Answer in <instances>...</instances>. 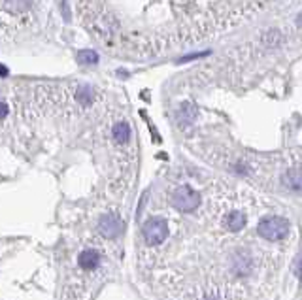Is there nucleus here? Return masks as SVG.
<instances>
[{
  "instance_id": "obj_1",
  "label": "nucleus",
  "mask_w": 302,
  "mask_h": 300,
  "mask_svg": "<svg viewBox=\"0 0 302 300\" xmlns=\"http://www.w3.org/2000/svg\"><path fill=\"white\" fill-rule=\"evenodd\" d=\"M289 221L287 219H283V217H265V219H261L259 221V234L265 238V240H270V242H276V240H281V238H285L287 236V232H289Z\"/></svg>"
},
{
  "instance_id": "obj_2",
  "label": "nucleus",
  "mask_w": 302,
  "mask_h": 300,
  "mask_svg": "<svg viewBox=\"0 0 302 300\" xmlns=\"http://www.w3.org/2000/svg\"><path fill=\"white\" fill-rule=\"evenodd\" d=\"M168 236V223L163 217H153L144 225V238L149 245H159Z\"/></svg>"
},
{
  "instance_id": "obj_3",
  "label": "nucleus",
  "mask_w": 302,
  "mask_h": 300,
  "mask_svg": "<svg viewBox=\"0 0 302 300\" xmlns=\"http://www.w3.org/2000/svg\"><path fill=\"white\" fill-rule=\"evenodd\" d=\"M172 202H174V206H176L180 212H193V210H196L198 202H200V196H198V192H194L189 185H183L181 189L176 191Z\"/></svg>"
},
{
  "instance_id": "obj_4",
  "label": "nucleus",
  "mask_w": 302,
  "mask_h": 300,
  "mask_svg": "<svg viewBox=\"0 0 302 300\" xmlns=\"http://www.w3.org/2000/svg\"><path fill=\"white\" fill-rule=\"evenodd\" d=\"M98 228H100V232L106 236V238H115V236H119L121 230H123V223H121V219L117 216H104L100 219V223H98Z\"/></svg>"
},
{
  "instance_id": "obj_5",
  "label": "nucleus",
  "mask_w": 302,
  "mask_h": 300,
  "mask_svg": "<svg viewBox=\"0 0 302 300\" xmlns=\"http://www.w3.org/2000/svg\"><path fill=\"white\" fill-rule=\"evenodd\" d=\"M196 117V108H194L193 104H183L180 109H178V115H176V119L180 125H191Z\"/></svg>"
},
{
  "instance_id": "obj_6",
  "label": "nucleus",
  "mask_w": 302,
  "mask_h": 300,
  "mask_svg": "<svg viewBox=\"0 0 302 300\" xmlns=\"http://www.w3.org/2000/svg\"><path fill=\"white\" fill-rule=\"evenodd\" d=\"M78 263H80V266H82L83 270H93V268L98 264V253L93 251V249H85V251L80 255Z\"/></svg>"
},
{
  "instance_id": "obj_7",
  "label": "nucleus",
  "mask_w": 302,
  "mask_h": 300,
  "mask_svg": "<svg viewBox=\"0 0 302 300\" xmlns=\"http://www.w3.org/2000/svg\"><path fill=\"white\" fill-rule=\"evenodd\" d=\"M113 138H115V142H119V144L129 142V138H131V127H129V123H125V121L117 123V125L113 127Z\"/></svg>"
},
{
  "instance_id": "obj_8",
  "label": "nucleus",
  "mask_w": 302,
  "mask_h": 300,
  "mask_svg": "<svg viewBox=\"0 0 302 300\" xmlns=\"http://www.w3.org/2000/svg\"><path fill=\"white\" fill-rule=\"evenodd\" d=\"M244 225H246V216L242 212H232V214H229V217H227V227L230 230H240V228H244Z\"/></svg>"
},
{
  "instance_id": "obj_9",
  "label": "nucleus",
  "mask_w": 302,
  "mask_h": 300,
  "mask_svg": "<svg viewBox=\"0 0 302 300\" xmlns=\"http://www.w3.org/2000/svg\"><path fill=\"white\" fill-rule=\"evenodd\" d=\"M30 6V0H4V8L12 13L25 12Z\"/></svg>"
},
{
  "instance_id": "obj_10",
  "label": "nucleus",
  "mask_w": 302,
  "mask_h": 300,
  "mask_svg": "<svg viewBox=\"0 0 302 300\" xmlns=\"http://www.w3.org/2000/svg\"><path fill=\"white\" fill-rule=\"evenodd\" d=\"M78 60L82 64H95V62H98V53L93 49H82V51H78Z\"/></svg>"
},
{
  "instance_id": "obj_11",
  "label": "nucleus",
  "mask_w": 302,
  "mask_h": 300,
  "mask_svg": "<svg viewBox=\"0 0 302 300\" xmlns=\"http://www.w3.org/2000/svg\"><path fill=\"white\" fill-rule=\"evenodd\" d=\"M76 96H78V100H80L82 106H89L93 102V91H91V87H82Z\"/></svg>"
},
{
  "instance_id": "obj_12",
  "label": "nucleus",
  "mask_w": 302,
  "mask_h": 300,
  "mask_svg": "<svg viewBox=\"0 0 302 300\" xmlns=\"http://www.w3.org/2000/svg\"><path fill=\"white\" fill-rule=\"evenodd\" d=\"M8 115V106L4 102H0V119H4Z\"/></svg>"
},
{
  "instance_id": "obj_13",
  "label": "nucleus",
  "mask_w": 302,
  "mask_h": 300,
  "mask_svg": "<svg viewBox=\"0 0 302 300\" xmlns=\"http://www.w3.org/2000/svg\"><path fill=\"white\" fill-rule=\"evenodd\" d=\"M4 76H8V68L0 64V78H4Z\"/></svg>"
},
{
  "instance_id": "obj_14",
  "label": "nucleus",
  "mask_w": 302,
  "mask_h": 300,
  "mask_svg": "<svg viewBox=\"0 0 302 300\" xmlns=\"http://www.w3.org/2000/svg\"><path fill=\"white\" fill-rule=\"evenodd\" d=\"M206 300H219V299H216V297H210V299H206Z\"/></svg>"
}]
</instances>
